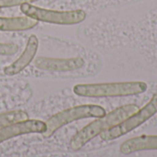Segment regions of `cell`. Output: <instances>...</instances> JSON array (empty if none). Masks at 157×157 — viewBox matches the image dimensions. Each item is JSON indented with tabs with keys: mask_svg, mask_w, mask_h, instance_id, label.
Here are the masks:
<instances>
[{
	"mask_svg": "<svg viewBox=\"0 0 157 157\" xmlns=\"http://www.w3.org/2000/svg\"><path fill=\"white\" fill-rule=\"evenodd\" d=\"M138 109L139 107L135 104L124 105L115 109L105 116L98 118V120L85 126L73 136L70 141V148L73 151L80 150L92 139L98 135H100V133L103 132L122 122L131 115L135 113Z\"/></svg>",
	"mask_w": 157,
	"mask_h": 157,
	"instance_id": "6da1fadb",
	"label": "cell"
},
{
	"mask_svg": "<svg viewBox=\"0 0 157 157\" xmlns=\"http://www.w3.org/2000/svg\"><path fill=\"white\" fill-rule=\"evenodd\" d=\"M147 84L143 81L79 84L75 85L73 91L75 95L84 98H100L128 97L144 93L147 90Z\"/></svg>",
	"mask_w": 157,
	"mask_h": 157,
	"instance_id": "7a4b0ae2",
	"label": "cell"
},
{
	"mask_svg": "<svg viewBox=\"0 0 157 157\" xmlns=\"http://www.w3.org/2000/svg\"><path fill=\"white\" fill-rule=\"evenodd\" d=\"M106 114L107 113L104 108L93 104L80 105L69 108L54 114L47 120L45 122L47 130L44 133H42V135L44 137H50L57 130L73 121L88 118H101Z\"/></svg>",
	"mask_w": 157,
	"mask_h": 157,
	"instance_id": "3957f363",
	"label": "cell"
},
{
	"mask_svg": "<svg viewBox=\"0 0 157 157\" xmlns=\"http://www.w3.org/2000/svg\"><path fill=\"white\" fill-rule=\"evenodd\" d=\"M21 12L37 21L52 23L56 25H75L86 19V14L82 9L59 11L42 8L29 3H25L20 6Z\"/></svg>",
	"mask_w": 157,
	"mask_h": 157,
	"instance_id": "277c9868",
	"label": "cell"
},
{
	"mask_svg": "<svg viewBox=\"0 0 157 157\" xmlns=\"http://www.w3.org/2000/svg\"><path fill=\"white\" fill-rule=\"evenodd\" d=\"M157 113V93L153 96L149 102L141 109L131 115L122 122L100 133V138L103 141H112L118 139L128 132L138 128L145 121L150 120Z\"/></svg>",
	"mask_w": 157,
	"mask_h": 157,
	"instance_id": "5b68a950",
	"label": "cell"
},
{
	"mask_svg": "<svg viewBox=\"0 0 157 157\" xmlns=\"http://www.w3.org/2000/svg\"><path fill=\"white\" fill-rule=\"evenodd\" d=\"M47 130L46 123L39 120H25L8 124L0 129V144L12 138L30 134L44 133Z\"/></svg>",
	"mask_w": 157,
	"mask_h": 157,
	"instance_id": "8992f818",
	"label": "cell"
},
{
	"mask_svg": "<svg viewBox=\"0 0 157 157\" xmlns=\"http://www.w3.org/2000/svg\"><path fill=\"white\" fill-rule=\"evenodd\" d=\"M34 65L40 69L50 72H69L82 68L85 60L81 57L73 58H49L38 57L34 61Z\"/></svg>",
	"mask_w": 157,
	"mask_h": 157,
	"instance_id": "52a82bcc",
	"label": "cell"
},
{
	"mask_svg": "<svg viewBox=\"0 0 157 157\" xmlns=\"http://www.w3.org/2000/svg\"><path fill=\"white\" fill-rule=\"evenodd\" d=\"M39 49V40L37 36L30 35L22 54L12 63L4 68V74L7 76H14L22 72L35 58Z\"/></svg>",
	"mask_w": 157,
	"mask_h": 157,
	"instance_id": "ba28073f",
	"label": "cell"
},
{
	"mask_svg": "<svg viewBox=\"0 0 157 157\" xmlns=\"http://www.w3.org/2000/svg\"><path fill=\"white\" fill-rule=\"evenodd\" d=\"M147 150H157V135H141L133 137L122 143L120 147V151L123 155H131Z\"/></svg>",
	"mask_w": 157,
	"mask_h": 157,
	"instance_id": "9c48e42d",
	"label": "cell"
},
{
	"mask_svg": "<svg viewBox=\"0 0 157 157\" xmlns=\"http://www.w3.org/2000/svg\"><path fill=\"white\" fill-rule=\"evenodd\" d=\"M38 21L29 17H0V31H22L33 29Z\"/></svg>",
	"mask_w": 157,
	"mask_h": 157,
	"instance_id": "30bf717a",
	"label": "cell"
},
{
	"mask_svg": "<svg viewBox=\"0 0 157 157\" xmlns=\"http://www.w3.org/2000/svg\"><path fill=\"white\" fill-rule=\"evenodd\" d=\"M28 119H29L28 113L23 110H11L8 112L2 113L0 114V129L8 124L17 121H25Z\"/></svg>",
	"mask_w": 157,
	"mask_h": 157,
	"instance_id": "8fae6325",
	"label": "cell"
},
{
	"mask_svg": "<svg viewBox=\"0 0 157 157\" xmlns=\"http://www.w3.org/2000/svg\"><path fill=\"white\" fill-rule=\"evenodd\" d=\"M18 51V46L14 43L0 42V55H13Z\"/></svg>",
	"mask_w": 157,
	"mask_h": 157,
	"instance_id": "7c38bea8",
	"label": "cell"
},
{
	"mask_svg": "<svg viewBox=\"0 0 157 157\" xmlns=\"http://www.w3.org/2000/svg\"><path fill=\"white\" fill-rule=\"evenodd\" d=\"M37 0H0V8L3 7H11L16 6H21L25 3H32Z\"/></svg>",
	"mask_w": 157,
	"mask_h": 157,
	"instance_id": "4fadbf2b",
	"label": "cell"
}]
</instances>
